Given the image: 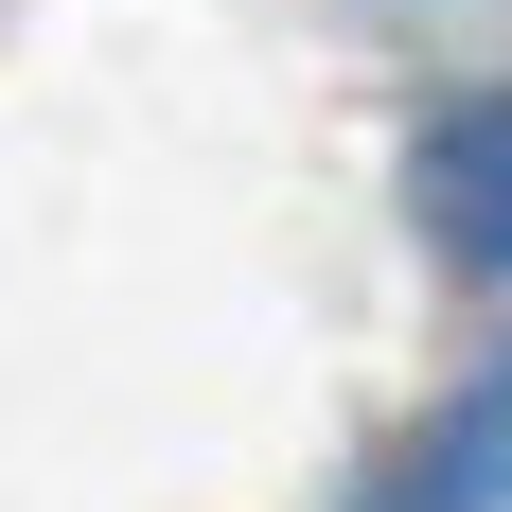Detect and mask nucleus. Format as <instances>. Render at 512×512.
<instances>
[{
  "label": "nucleus",
  "instance_id": "f257e3e1",
  "mask_svg": "<svg viewBox=\"0 0 512 512\" xmlns=\"http://www.w3.org/2000/svg\"><path fill=\"white\" fill-rule=\"evenodd\" d=\"M407 212H424V248L460 283H512V89H460L407 142Z\"/></svg>",
  "mask_w": 512,
  "mask_h": 512
},
{
  "label": "nucleus",
  "instance_id": "f03ea898",
  "mask_svg": "<svg viewBox=\"0 0 512 512\" xmlns=\"http://www.w3.org/2000/svg\"><path fill=\"white\" fill-rule=\"evenodd\" d=\"M371 512H512V354L477 371V389L424 424L389 477H371Z\"/></svg>",
  "mask_w": 512,
  "mask_h": 512
}]
</instances>
